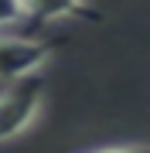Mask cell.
<instances>
[{"label":"cell","instance_id":"obj_1","mask_svg":"<svg viewBox=\"0 0 150 153\" xmlns=\"http://www.w3.org/2000/svg\"><path fill=\"white\" fill-rule=\"evenodd\" d=\"M45 78L31 75L21 82H7L0 88V146L10 143L34 126V119L45 109Z\"/></svg>","mask_w":150,"mask_h":153},{"label":"cell","instance_id":"obj_2","mask_svg":"<svg viewBox=\"0 0 150 153\" xmlns=\"http://www.w3.org/2000/svg\"><path fill=\"white\" fill-rule=\"evenodd\" d=\"M58 51V41L41 34H7L0 31V85L41 75V68Z\"/></svg>","mask_w":150,"mask_h":153},{"label":"cell","instance_id":"obj_3","mask_svg":"<svg viewBox=\"0 0 150 153\" xmlns=\"http://www.w3.org/2000/svg\"><path fill=\"white\" fill-rule=\"evenodd\" d=\"M21 21L28 24H55V21H68V17H89L96 21L92 4L89 0H17Z\"/></svg>","mask_w":150,"mask_h":153},{"label":"cell","instance_id":"obj_4","mask_svg":"<svg viewBox=\"0 0 150 153\" xmlns=\"http://www.w3.org/2000/svg\"><path fill=\"white\" fill-rule=\"evenodd\" d=\"M82 153H150V143H109V146H92Z\"/></svg>","mask_w":150,"mask_h":153},{"label":"cell","instance_id":"obj_5","mask_svg":"<svg viewBox=\"0 0 150 153\" xmlns=\"http://www.w3.org/2000/svg\"><path fill=\"white\" fill-rule=\"evenodd\" d=\"M21 21V10H17V0H0V31L10 27V24Z\"/></svg>","mask_w":150,"mask_h":153}]
</instances>
